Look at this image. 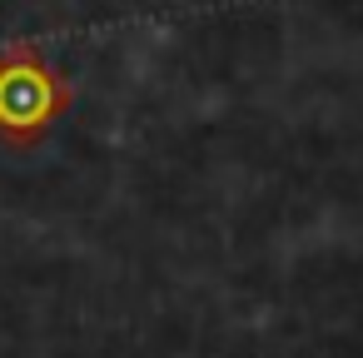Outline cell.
Instances as JSON below:
<instances>
[{
	"instance_id": "6da1fadb",
	"label": "cell",
	"mask_w": 363,
	"mask_h": 358,
	"mask_svg": "<svg viewBox=\"0 0 363 358\" xmlns=\"http://www.w3.org/2000/svg\"><path fill=\"white\" fill-rule=\"evenodd\" d=\"M70 85L45 65V55L26 40L0 50V140L35 145L70 110Z\"/></svg>"
}]
</instances>
